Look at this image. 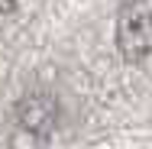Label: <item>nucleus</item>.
<instances>
[{"mask_svg": "<svg viewBox=\"0 0 152 149\" xmlns=\"http://www.w3.org/2000/svg\"><path fill=\"white\" fill-rule=\"evenodd\" d=\"M20 123L32 133H49L55 123V101L45 94H32L26 101H20Z\"/></svg>", "mask_w": 152, "mask_h": 149, "instance_id": "obj_2", "label": "nucleus"}, {"mask_svg": "<svg viewBox=\"0 0 152 149\" xmlns=\"http://www.w3.org/2000/svg\"><path fill=\"white\" fill-rule=\"evenodd\" d=\"M117 49L126 62H142L152 52V10H123V16L117 20Z\"/></svg>", "mask_w": 152, "mask_h": 149, "instance_id": "obj_1", "label": "nucleus"}, {"mask_svg": "<svg viewBox=\"0 0 152 149\" xmlns=\"http://www.w3.org/2000/svg\"><path fill=\"white\" fill-rule=\"evenodd\" d=\"M16 10V0H0V13H13Z\"/></svg>", "mask_w": 152, "mask_h": 149, "instance_id": "obj_3", "label": "nucleus"}]
</instances>
